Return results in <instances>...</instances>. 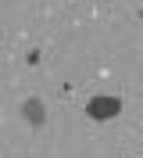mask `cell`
<instances>
[{
  "instance_id": "6da1fadb",
  "label": "cell",
  "mask_w": 143,
  "mask_h": 158,
  "mask_svg": "<svg viewBox=\"0 0 143 158\" xmlns=\"http://www.w3.org/2000/svg\"><path fill=\"white\" fill-rule=\"evenodd\" d=\"M122 111V97H114V94H100V97H89L86 104V115L93 118V122H107Z\"/></svg>"
},
{
  "instance_id": "7a4b0ae2",
  "label": "cell",
  "mask_w": 143,
  "mask_h": 158,
  "mask_svg": "<svg viewBox=\"0 0 143 158\" xmlns=\"http://www.w3.org/2000/svg\"><path fill=\"white\" fill-rule=\"evenodd\" d=\"M22 115H25L29 126H43V122H47V108H43L39 97H25L22 101Z\"/></svg>"
}]
</instances>
